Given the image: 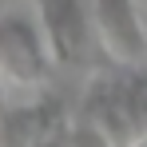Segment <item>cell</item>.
Segmentation results:
<instances>
[{
    "label": "cell",
    "instance_id": "cell-1",
    "mask_svg": "<svg viewBox=\"0 0 147 147\" xmlns=\"http://www.w3.org/2000/svg\"><path fill=\"white\" fill-rule=\"evenodd\" d=\"M0 72L16 84H44L52 76V48L40 16L0 12Z\"/></svg>",
    "mask_w": 147,
    "mask_h": 147
},
{
    "label": "cell",
    "instance_id": "cell-2",
    "mask_svg": "<svg viewBox=\"0 0 147 147\" xmlns=\"http://www.w3.org/2000/svg\"><path fill=\"white\" fill-rule=\"evenodd\" d=\"M96 32L123 64H147V20L135 0H96Z\"/></svg>",
    "mask_w": 147,
    "mask_h": 147
},
{
    "label": "cell",
    "instance_id": "cell-3",
    "mask_svg": "<svg viewBox=\"0 0 147 147\" xmlns=\"http://www.w3.org/2000/svg\"><path fill=\"white\" fill-rule=\"evenodd\" d=\"M40 24L56 64H84L88 56V16L80 0H40Z\"/></svg>",
    "mask_w": 147,
    "mask_h": 147
},
{
    "label": "cell",
    "instance_id": "cell-4",
    "mask_svg": "<svg viewBox=\"0 0 147 147\" xmlns=\"http://www.w3.org/2000/svg\"><path fill=\"white\" fill-rule=\"evenodd\" d=\"M60 119H64V107L56 99H40L32 107L8 111L0 115V147H36L40 139L56 135L52 127H60Z\"/></svg>",
    "mask_w": 147,
    "mask_h": 147
},
{
    "label": "cell",
    "instance_id": "cell-5",
    "mask_svg": "<svg viewBox=\"0 0 147 147\" xmlns=\"http://www.w3.org/2000/svg\"><path fill=\"white\" fill-rule=\"evenodd\" d=\"M36 147H72L68 139H60V135H48V139H40Z\"/></svg>",
    "mask_w": 147,
    "mask_h": 147
}]
</instances>
